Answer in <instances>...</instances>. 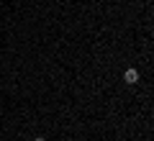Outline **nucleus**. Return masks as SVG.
<instances>
[{
  "instance_id": "obj_1",
  "label": "nucleus",
  "mask_w": 154,
  "mask_h": 141,
  "mask_svg": "<svg viewBox=\"0 0 154 141\" xmlns=\"http://www.w3.org/2000/svg\"><path fill=\"white\" fill-rule=\"evenodd\" d=\"M123 82H126V85H136V82H139V69L128 67V69L123 72Z\"/></svg>"
},
{
  "instance_id": "obj_2",
  "label": "nucleus",
  "mask_w": 154,
  "mask_h": 141,
  "mask_svg": "<svg viewBox=\"0 0 154 141\" xmlns=\"http://www.w3.org/2000/svg\"><path fill=\"white\" fill-rule=\"evenodd\" d=\"M33 141H46V139H44V136H36V139H33Z\"/></svg>"
}]
</instances>
